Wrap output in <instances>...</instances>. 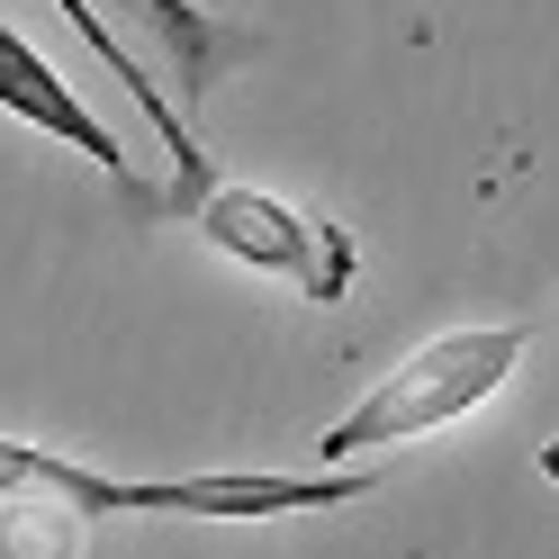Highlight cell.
<instances>
[{"mask_svg":"<svg viewBox=\"0 0 559 559\" xmlns=\"http://www.w3.org/2000/svg\"><path fill=\"white\" fill-rule=\"evenodd\" d=\"M127 10H135V19H145L154 37L171 46V73H181V91H190V99H207V82H217L235 55H253V37H235L226 19L190 10V0H127Z\"/></svg>","mask_w":559,"mask_h":559,"instance_id":"8992f818","label":"cell"},{"mask_svg":"<svg viewBox=\"0 0 559 559\" xmlns=\"http://www.w3.org/2000/svg\"><path fill=\"white\" fill-rule=\"evenodd\" d=\"M523 343H533L523 325H469V334H442V343H425V353H406L353 415H334V425L317 433L307 461L343 469V461H361V451H389V442H415V433L461 425L469 406H487V397L514 379Z\"/></svg>","mask_w":559,"mask_h":559,"instance_id":"7a4b0ae2","label":"cell"},{"mask_svg":"<svg viewBox=\"0 0 559 559\" xmlns=\"http://www.w3.org/2000/svg\"><path fill=\"white\" fill-rule=\"evenodd\" d=\"M55 10H63V27H73V37H91V55H99V63H109V73L135 91V109H145V118L163 127V145H171V199H163V207H190V199L207 190V154H199L190 118L171 109V99H163V82H154V73H145V63H135L127 46H118V27L99 19V0H55Z\"/></svg>","mask_w":559,"mask_h":559,"instance_id":"5b68a950","label":"cell"},{"mask_svg":"<svg viewBox=\"0 0 559 559\" xmlns=\"http://www.w3.org/2000/svg\"><path fill=\"white\" fill-rule=\"evenodd\" d=\"M361 469L325 478H99L63 451L0 442V497H55L63 514H199V523H253V514H298V506H353Z\"/></svg>","mask_w":559,"mask_h":559,"instance_id":"6da1fadb","label":"cell"},{"mask_svg":"<svg viewBox=\"0 0 559 559\" xmlns=\"http://www.w3.org/2000/svg\"><path fill=\"white\" fill-rule=\"evenodd\" d=\"M190 226L217 243L226 262H253L271 280H289V289H307V307H334L353 289V271H361V243L334 217H307V207L271 199V190H243V181H226V190L207 181L190 199Z\"/></svg>","mask_w":559,"mask_h":559,"instance_id":"3957f363","label":"cell"},{"mask_svg":"<svg viewBox=\"0 0 559 559\" xmlns=\"http://www.w3.org/2000/svg\"><path fill=\"white\" fill-rule=\"evenodd\" d=\"M0 109H10V118H27V127H46V135H63V145H82V154H91V163H99V171H109V181L135 199L118 135L99 127V118L82 109L73 91H63V73H55V63H46L37 46H27V37H19V27H0Z\"/></svg>","mask_w":559,"mask_h":559,"instance_id":"277c9868","label":"cell"}]
</instances>
